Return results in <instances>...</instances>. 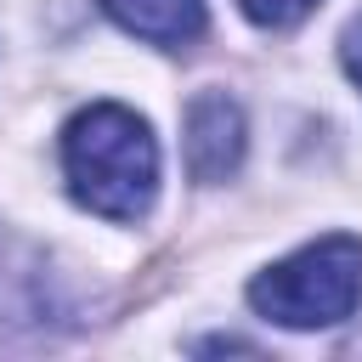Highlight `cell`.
<instances>
[{
	"label": "cell",
	"mask_w": 362,
	"mask_h": 362,
	"mask_svg": "<svg viewBox=\"0 0 362 362\" xmlns=\"http://www.w3.org/2000/svg\"><path fill=\"white\" fill-rule=\"evenodd\" d=\"M62 170L85 209L107 221H141L158 192V141L141 113L96 102L62 130Z\"/></svg>",
	"instance_id": "obj_1"
},
{
	"label": "cell",
	"mask_w": 362,
	"mask_h": 362,
	"mask_svg": "<svg viewBox=\"0 0 362 362\" xmlns=\"http://www.w3.org/2000/svg\"><path fill=\"white\" fill-rule=\"evenodd\" d=\"M249 305L283 328H328L362 305V238H317L249 283Z\"/></svg>",
	"instance_id": "obj_2"
},
{
	"label": "cell",
	"mask_w": 362,
	"mask_h": 362,
	"mask_svg": "<svg viewBox=\"0 0 362 362\" xmlns=\"http://www.w3.org/2000/svg\"><path fill=\"white\" fill-rule=\"evenodd\" d=\"M243 164V113L226 90H204L187 107V170L192 181H226Z\"/></svg>",
	"instance_id": "obj_3"
},
{
	"label": "cell",
	"mask_w": 362,
	"mask_h": 362,
	"mask_svg": "<svg viewBox=\"0 0 362 362\" xmlns=\"http://www.w3.org/2000/svg\"><path fill=\"white\" fill-rule=\"evenodd\" d=\"M102 11L153 45H192L204 34V0H102Z\"/></svg>",
	"instance_id": "obj_4"
},
{
	"label": "cell",
	"mask_w": 362,
	"mask_h": 362,
	"mask_svg": "<svg viewBox=\"0 0 362 362\" xmlns=\"http://www.w3.org/2000/svg\"><path fill=\"white\" fill-rule=\"evenodd\" d=\"M243 11H249V23H260V28H294L317 0H238Z\"/></svg>",
	"instance_id": "obj_5"
},
{
	"label": "cell",
	"mask_w": 362,
	"mask_h": 362,
	"mask_svg": "<svg viewBox=\"0 0 362 362\" xmlns=\"http://www.w3.org/2000/svg\"><path fill=\"white\" fill-rule=\"evenodd\" d=\"M339 57H345V74L362 85V28H351L345 34V45H339Z\"/></svg>",
	"instance_id": "obj_6"
}]
</instances>
